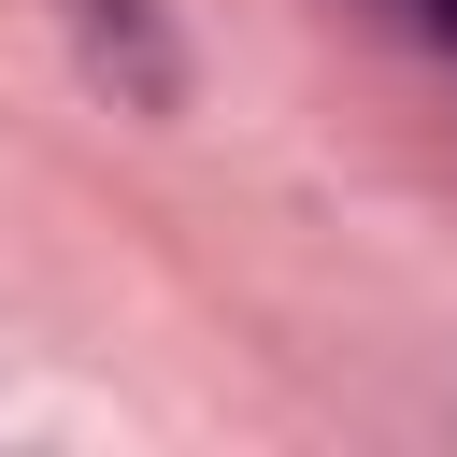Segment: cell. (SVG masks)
I'll return each instance as SVG.
<instances>
[{"mask_svg":"<svg viewBox=\"0 0 457 457\" xmlns=\"http://www.w3.org/2000/svg\"><path fill=\"white\" fill-rule=\"evenodd\" d=\"M443 29H457V0H443Z\"/></svg>","mask_w":457,"mask_h":457,"instance_id":"obj_1","label":"cell"}]
</instances>
